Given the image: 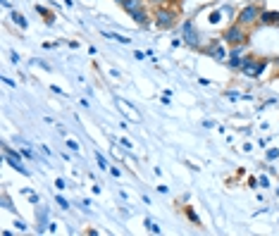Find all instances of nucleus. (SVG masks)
Listing matches in <instances>:
<instances>
[{
	"instance_id": "nucleus-1",
	"label": "nucleus",
	"mask_w": 279,
	"mask_h": 236,
	"mask_svg": "<svg viewBox=\"0 0 279 236\" xmlns=\"http://www.w3.org/2000/svg\"><path fill=\"white\" fill-rule=\"evenodd\" d=\"M177 17H179V10L169 5H158L153 12V27H158L160 31H169V29L177 27Z\"/></svg>"
},
{
	"instance_id": "nucleus-2",
	"label": "nucleus",
	"mask_w": 279,
	"mask_h": 236,
	"mask_svg": "<svg viewBox=\"0 0 279 236\" xmlns=\"http://www.w3.org/2000/svg\"><path fill=\"white\" fill-rule=\"evenodd\" d=\"M267 65H270V60L267 57H255V55H246L244 57V65H241V74H244L246 79H260L263 74H265Z\"/></svg>"
},
{
	"instance_id": "nucleus-3",
	"label": "nucleus",
	"mask_w": 279,
	"mask_h": 236,
	"mask_svg": "<svg viewBox=\"0 0 279 236\" xmlns=\"http://www.w3.org/2000/svg\"><path fill=\"white\" fill-rule=\"evenodd\" d=\"M222 41L227 43L229 48H231V46H239V43H248V29L234 19L229 27L222 31Z\"/></svg>"
},
{
	"instance_id": "nucleus-4",
	"label": "nucleus",
	"mask_w": 279,
	"mask_h": 236,
	"mask_svg": "<svg viewBox=\"0 0 279 236\" xmlns=\"http://www.w3.org/2000/svg\"><path fill=\"white\" fill-rule=\"evenodd\" d=\"M260 12H263V7H258L255 3H251V5H246V7H241L237 12V17L234 19L239 22V24H244L246 29H251V27H255L260 22Z\"/></svg>"
},
{
	"instance_id": "nucleus-5",
	"label": "nucleus",
	"mask_w": 279,
	"mask_h": 236,
	"mask_svg": "<svg viewBox=\"0 0 279 236\" xmlns=\"http://www.w3.org/2000/svg\"><path fill=\"white\" fill-rule=\"evenodd\" d=\"M182 36H184V43H186L188 48H194V50H201V36H198V31H196L194 27V22L186 19L184 22V29H182Z\"/></svg>"
},
{
	"instance_id": "nucleus-6",
	"label": "nucleus",
	"mask_w": 279,
	"mask_h": 236,
	"mask_svg": "<svg viewBox=\"0 0 279 236\" xmlns=\"http://www.w3.org/2000/svg\"><path fill=\"white\" fill-rule=\"evenodd\" d=\"M224 46H227V43L222 41V38H220V41H210L208 46H205V48H203V53H205V55H210L212 57V60H217V62H227V48H224Z\"/></svg>"
},
{
	"instance_id": "nucleus-7",
	"label": "nucleus",
	"mask_w": 279,
	"mask_h": 236,
	"mask_svg": "<svg viewBox=\"0 0 279 236\" xmlns=\"http://www.w3.org/2000/svg\"><path fill=\"white\" fill-rule=\"evenodd\" d=\"M129 17H132L139 27H143V29H148L151 24H153V17H151V10H148V5L143 3V5H139V7H134L132 12H126Z\"/></svg>"
},
{
	"instance_id": "nucleus-8",
	"label": "nucleus",
	"mask_w": 279,
	"mask_h": 236,
	"mask_svg": "<svg viewBox=\"0 0 279 236\" xmlns=\"http://www.w3.org/2000/svg\"><path fill=\"white\" fill-rule=\"evenodd\" d=\"M3 153H5V160H7V165L12 167V169H17L19 174H24V177H29V169L24 165H22V160H19V155L22 153H14L12 148L7 146V143H3Z\"/></svg>"
},
{
	"instance_id": "nucleus-9",
	"label": "nucleus",
	"mask_w": 279,
	"mask_h": 236,
	"mask_svg": "<svg viewBox=\"0 0 279 236\" xmlns=\"http://www.w3.org/2000/svg\"><path fill=\"white\" fill-rule=\"evenodd\" d=\"M277 19H279V12H274V10H263L258 24H263V27H274Z\"/></svg>"
},
{
	"instance_id": "nucleus-10",
	"label": "nucleus",
	"mask_w": 279,
	"mask_h": 236,
	"mask_svg": "<svg viewBox=\"0 0 279 236\" xmlns=\"http://www.w3.org/2000/svg\"><path fill=\"white\" fill-rule=\"evenodd\" d=\"M115 3H117V5L122 7V10H124V12H132L134 7L143 5V3H146V0H115Z\"/></svg>"
},
{
	"instance_id": "nucleus-11",
	"label": "nucleus",
	"mask_w": 279,
	"mask_h": 236,
	"mask_svg": "<svg viewBox=\"0 0 279 236\" xmlns=\"http://www.w3.org/2000/svg\"><path fill=\"white\" fill-rule=\"evenodd\" d=\"M117 105H119V108H122V110H124V115H126V117L139 119V115H136V110H134V108H132V105H129V103H126V100H122V98H119V100H117Z\"/></svg>"
},
{
	"instance_id": "nucleus-12",
	"label": "nucleus",
	"mask_w": 279,
	"mask_h": 236,
	"mask_svg": "<svg viewBox=\"0 0 279 236\" xmlns=\"http://www.w3.org/2000/svg\"><path fill=\"white\" fill-rule=\"evenodd\" d=\"M36 12H38V14H43V17H46V22H48V24H53V22H55V14L50 12L48 7H43V5H36Z\"/></svg>"
},
{
	"instance_id": "nucleus-13",
	"label": "nucleus",
	"mask_w": 279,
	"mask_h": 236,
	"mask_svg": "<svg viewBox=\"0 0 279 236\" xmlns=\"http://www.w3.org/2000/svg\"><path fill=\"white\" fill-rule=\"evenodd\" d=\"M12 22H14V24H17V27L22 29V31H24V29L29 27V24H27V19H24V14H22V12H17V10H14V12H12Z\"/></svg>"
},
{
	"instance_id": "nucleus-14",
	"label": "nucleus",
	"mask_w": 279,
	"mask_h": 236,
	"mask_svg": "<svg viewBox=\"0 0 279 236\" xmlns=\"http://www.w3.org/2000/svg\"><path fill=\"white\" fill-rule=\"evenodd\" d=\"M184 215H186V217H188V220H191V222H194V224H201V217L196 215V210L186 208V210H184Z\"/></svg>"
},
{
	"instance_id": "nucleus-15",
	"label": "nucleus",
	"mask_w": 279,
	"mask_h": 236,
	"mask_svg": "<svg viewBox=\"0 0 279 236\" xmlns=\"http://www.w3.org/2000/svg\"><path fill=\"white\" fill-rule=\"evenodd\" d=\"M146 229L148 231H153V234H160V227L153 222V220H146Z\"/></svg>"
},
{
	"instance_id": "nucleus-16",
	"label": "nucleus",
	"mask_w": 279,
	"mask_h": 236,
	"mask_svg": "<svg viewBox=\"0 0 279 236\" xmlns=\"http://www.w3.org/2000/svg\"><path fill=\"white\" fill-rule=\"evenodd\" d=\"M108 38H112V41H119V43H129V38H124V36H119V34H105Z\"/></svg>"
},
{
	"instance_id": "nucleus-17",
	"label": "nucleus",
	"mask_w": 279,
	"mask_h": 236,
	"mask_svg": "<svg viewBox=\"0 0 279 236\" xmlns=\"http://www.w3.org/2000/svg\"><path fill=\"white\" fill-rule=\"evenodd\" d=\"M96 160H98V165H100V169H110V167H108V162H105V158L100 153H96Z\"/></svg>"
},
{
	"instance_id": "nucleus-18",
	"label": "nucleus",
	"mask_w": 279,
	"mask_h": 236,
	"mask_svg": "<svg viewBox=\"0 0 279 236\" xmlns=\"http://www.w3.org/2000/svg\"><path fill=\"white\" fill-rule=\"evenodd\" d=\"M267 158H270V160H277V158H279V148H270V151H267Z\"/></svg>"
},
{
	"instance_id": "nucleus-19",
	"label": "nucleus",
	"mask_w": 279,
	"mask_h": 236,
	"mask_svg": "<svg viewBox=\"0 0 279 236\" xmlns=\"http://www.w3.org/2000/svg\"><path fill=\"white\" fill-rule=\"evenodd\" d=\"M258 184H260L263 188H267V186H270V179H267L265 174H263V177H258Z\"/></svg>"
},
{
	"instance_id": "nucleus-20",
	"label": "nucleus",
	"mask_w": 279,
	"mask_h": 236,
	"mask_svg": "<svg viewBox=\"0 0 279 236\" xmlns=\"http://www.w3.org/2000/svg\"><path fill=\"white\" fill-rule=\"evenodd\" d=\"M55 201H57V205H60V208H65V210H67V208H70V203H67V201H65V198H62V196H57V198H55Z\"/></svg>"
},
{
	"instance_id": "nucleus-21",
	"label": "nucleus",
	"mask_w": 279,
	"mask_h": 236,
	"mask_svg": "<svg viewBox=\"0 0 279 236\" xmlns=\"http://www.w3.org/2000/svg\"><path fill=\"white\" fill-rule=\"evenodd\" d=\"M67 148H70V151H74V153H77V151H79V143H77V141H67Z\"/></svg>"
},
{
	"instance_id": "nucleus-22",
	"label": "nucleus",
	"mask_w": 279,
	"mask_h": 236,
	"mask_svg": "<svg viewBox=\"0 0 279 236\" xmlns=\"http://www.w3.org/2000/svg\"><path fill=\"white\" fill-rule=\"evenodd\" d=\"M14 227H17L19 231H27V224L22 222V220H14Z\"/></svg>"
},
{
	"instance_id": "nucleus-23",
	"label": "nucleus",
	"mask_w": 279,
	"mask_h": 236,
	"mask_svg": "<svg viewBox=\"0 0 279 236\" xmlns=\"http://www.w3.org/2000/svg\"><path fill=\"white\" fill-rule=\"evenodd\" d=\"M151 3L158 7V5H169V3H175V0H151Z\"/></svg>"
},
{
	"instance_id": "nucleus-24",
	"label": "nucleus",
	"mask_w": 279,
	"mask_h": 236,
	"mask_svg": "<svg viewBox=\"0 0 279 236\" xmlns=\"http://www.w3.org/2000/svg\"><path fill=\"white\" fill-rule=\"evenodd\" d=\"M19 153H22V158H34V153H31V151H29V148H22Z\"/></svg>"
},
{
	"instance_id": "nucleus-25",
	"label": "nucleus",
	"mask_w": 279,
	"mask_h": 236,
	"mask_svg": "<svg viewBox=\"0 0 279 236\" xmlns=\"http://www.w3.org/2000/svg\"><path fill=\"white\" fill-rule=\"evenodd\" d=\"M119 143H122V146H124V148H129V151H132V141H129V139H122V141H119Z\"/></svg>"
},
{
	"instance_id": "nucleus-26",
	"label": "nucleus",
	"mask_w": 279,
	"mask_h": 236,
	"mask_svg": "<svg viewBox=\"0 0 279 236\" xmlns=\"http://www.w3.org/2000/svg\"><path fill=\"white\" fill-rule=\"evenodd\" d=\"M210 22H212V24H217V22H220V12H212V14H210Z\"/></svg>"
},
{
	"instance_id": "nucleus-27",
	"label": "nucleus",
	"mask_w": 279,
	"mask_h": 236,
	"mask_svg": "<svg viewBox=\"0 0 279 236\" xmlns=\"http://www.w3.org/2000/svg\"><path fill=\"white\" fill-rule=\"evenodd\" d=\"M248 186L255 188V186H258V179H255V177H251V179H248Z\"/></svg>"
},
{
	"instance_id": "nucleus-28",
	"label": "nucleus",
	"mask_w": 279,
	"mask_h": 236,
	"mask_svg": "<svg viewBox=\"0 0 279 236\" xmlns=\"http://www.w3.org/2000/svg\"><path fill=\"white\" fill-rule=\"evenodd\" d=\"M134 57H136V60H143V57H146V53H141V50H136V53H134Z\"/></svg>"
},
{
	"instance_id": "nucleus-29",
	"label": "nucleus",
	"mask_w": 279,
	"mask_h": 236,
	"mask_svg": "<svg viewBox=\"0 0 279 236\" xmlns=\"http://www.w3.org/2000/svg\"><path fill=\"white\" fill-rule=\"evenodd\" d=\"M203 126H205V129H212V126H215V122H210V119H205V122H203Z\"/></svg>"
},
{
	"instance_id": "nucleus-30",
	"label": "nucleus",
	"mask_w": 279,
	"mask_h": 236,
	"mask_svg": "<svg viewBox=\"0 0 279 236\" xmlns=\"http://www.w3.org/2000/svg\"><path fill=\"white\" fill-rule=\"evenodd\" d=\"M27 194H29V191H27ZM29 201H31V203H34V205H36V203H38V196H34V194H29Z\"/></svg>"
},
{
	"instance_id": "nucleus-31",
	"label": "nucleus",
	"mask_w": 279,
	"mask_h": 236,
	"mask_svg": "<svg viewBox=\"0 0 279 236\" xmlns=\"http://www.w3.org/2000/svg\"><path fill=\"white\" fill-rule=\"evenodd\" d=\"M274 65H277V77H279V55L274 57Z\"/></svg>"
},
{
	"instance_id": "nucleus-32",
	"label": "nucleus",
	"mask_w": 279,
	"mask_h": 236,
	"mask_svg": "<svg viewBox=\"0 0 279 236\" xmlns=\"http://www.w3.org/2000/svg\"><path fill=\"white\" fill-rule=\"evenodd\" d=\"M65 3H67V5H72V3H74V0H65Z\"/></svg>"
},
{
	"instance_id": "nucleus-33",
	"label": "nucleus",
	"mask_w": 279,
	"mask_h": 236,
	"mask_svg": "<svg viewBox=\"0 0 279 236\" xmlns=\"http://www.w3.org/2000/svg\"><path fill=\"white\" fill-rule=\"evenodd\" d=\"M277 196H279V188H277Z\"/></svg>"
}]
</instances>
